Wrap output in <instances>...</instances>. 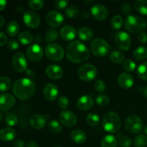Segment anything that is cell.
I'll return each instance as SVG.
<instances>
[{"mask_svg": "<svg viewBox=\"0 0 147 147\" xmlns=\"http://www.w3.org/2000/svg\"><path fill=\"white\" fill-rule=\"evenodd\" d=\"M90 51L82 42H71L66 48V57L73 63H80L87 61L90 57Z\"/></svg>", "mask_w": 147, "mask_h": 147, "instance_id": "1", "label": "cell"}, {"mask_svg": "<svg viewBox=\"0 0 147 147\" xmlns=\"http://www.w3.org/2000/svg\"><path fill=\"white\" fill-rule=\"evenodd\" d=\"M36 91L35 83L32 80L24 78L16 80L12 86V92L21 100H27L32 97Z\"/></svg>", "mask_w": 147, "mask_h": 147, "instance_id": "2", "label": "cell"}, {"mask_svg": "<svg viewBox=\"0 0 147 147\" xmlns=\"http://www.w3.org/2000/svg\"><path fill=\"white\" fill-rule=\"evenodd\" d=\"M125 28L131 33H140L146 27V21L138 15H129L124 22Z\"/></svg>", "mask_w": 147, "mask_h": 147, "instance_id": "3", "label": "cell"}, {"mask_svg": "<svg viewBox=\"0 0 147 147\" xmlns=\"http://www.w3.org/2000/svg\"><path fill=\"white\" fill-rule=\"evenodd\" d=\"M103 127L109 133H116L121 129V119L119 115L113 111L108 112L103 119Z\"/></svg>", "mask_w": 147, "mask_h": 147, "instance_id": "4", "label": "cell"}, {"mask_svg": "<svg viewBox=\"0 0 147 147\" xmlns=\"http://www.w3.org/2000/svg\"><path fill=\"white\" fill-rule=\"evenodd\" d=\"M91 52L97 57H105L110 52V45L104 40L98 37L91 42L90 44Z\"/></svg>", "mask_w": 147, "mask_h": 147, "instance_id": "5", "label": "cell"}, {"mask_svg": "<svg viewBox=\"0 0 147 147\" xmlns=\"http://www.w3.org/2000/svg\"><path fill=\"white\" fill-rule=\"evenodd\" d=\"M98 75V70L92 64H84L80 66L78 70V76L80 80L90 82L96 79Z\"/></svg>", "mask_w": 147, "mask_h": 147, "instance_id": "6", "label": "cell"}, {"mask_svg": "<svg viewBox=\"0 0 147 147\" xmlns=\"http://www.w3.org/2000/svg\"><path fill=\"white\" fill-rule=\"evenodd\" d=\"M45 55L52 61H60L64 57V50L63 47L56 43H50L45 47Z\"/></svg>", "mask_w": 147, "mask_h": 147, "instance_id": "7", "label": "cell"}, {"mask_svg": "<svg viewBox=\"0 0 147 147\" xmlns=\"http://www.w3.org/2000/svg\"><path fill=\"white\" fill-rule=\"evenodd\" d=\"M125 129L128 132L133 134H136L142 131L143 129V123L137 116H129L125 121Z\"/></svg>", "mask_w": 147, "mask_h": 147, "instance_id": "8", "label": "cell"}, {"mask_svg": "<svg viewBox=\"0 0 147 147\" xmlns=\"http://www.w3.org/2000/svg\"><path fill=\"white\" fill-rule=\"evenodd\" d=\"M115 42L121 51H127L131 45V38L129 33L124 31L118 32L115 35Z\"/></svg>", "mask_w": 147, "mask_h": 147, "instance_id": "9", "label": "cell"}, {"mask_svg": "<svg viewBox=\"0 0 147 147\" xmlns=\"http://www.w3.org/2000/svg\"><path fill=\"white\" fill-rule=\"evenodd\" d=\"M23 20L27 27L30 29H36L40 26V17L36 11L33 10H26L23 14Z\"/></svg>", "mask_w": 147, "mask_h": 147, "instance_id": "10", "label": "cell"}, {"mask_svg": "<svg viewBox=\"0 0 147 147\" xmlns=\"http://www.w3.org/2000/svg\"><path fill=\"white\" fill-rule=\"evenodd\" d=\"M26 55L30 61H40L44 55V50L38 44H33L27 49Z\"/></svg>", "mask_w": 147, "mask_h": 147, "instance_id": "11", "label": "cell"}, {"mask_svg": "<svg viewBox=\"0 0 147 147\" xmlns=\"http://www.w3.org/2000/svg\"><path fill=\"white\" fill-rule=\"evenodd\" d=\"M12 67L14 70L18 73L27 71V59L22 53H17L14 55L12 57Z\"/></svg>", "mask_w": 147, "mask_h": 147, "instance_id": "12", "label": "cell"}, {"mask_svg": "<svg viewBox=\"0 0 147 147\" xmlns=\"http://www.w3.org/2000/svg\"><path fill=\"white\" fill-rule=\"evenodd\" d=\"M64 20V16L58 11H50L46 15L47 23L53 28H57L61 26Z\"/></svg>", "mask_w": 147, "mask_h": 147, "instance_id": "13", "label": "cell"}, {"mask_svg": "<svg viewBox=\"0 0 147 147\" xmlns=\"http://www.w3.org/2000/svg\"><path fill=\"white\" fill-rule=\"evenodd\" d=\"M60 121L62 124L67 128H72L77 123V117L70 111H63L60 113Z\"/></svg>", "mask_w": 147, "mask_h": 147, "instance_id": "14", "label": "cell"}, {"mask_svg": "<svg viewBox=\"0 0 147 147\" xmlns=\"http://www.w3.org/2000/svg\"><path fill=\"white\" fill-rule=\"evenodd\" d=\"M90 13L93 18L96 20L102 21L105 20L109 15V11L103 4H96L90 8Z\"/></svg>", "mask_w": 147, "mask_h": 147, "instance_id": "15", "label": "cell"}, {"mask_svg": "<svg viewBox=\"0 0 147 147\" xmlns=\"http://www.w3.org/2000/svg\"><path fill=\"white\" fill-rule=\"evenodd\" d=\"M15 98L10 93H2L0 95V109L7 111L11 109L15 104Z\"/></svg>", "mask_w": 147, "mask_h": 147, "instance_id": "16", "label": "cell"}, {"mask_svg": "<svg viewBox=\"0 0 147 147\" xmlns=\"http://www.w3.org/2000/svg\"><path fill=\"white\" fill-rule=\"evenodd\" d=\"M49 116L42 114H34L30 119V123L35 129H42L47 124V119Z\"/></svg>", "mask_w": 147, "mask_h": 147, "instance_id": "17", "label": "cell"}, {"mask_svg": "<svg viewBox=\"0 0 147 147\" xmlns=\"http://www.w3.org/2000/svg\"><path fill=\"white\" fill-rule=\"evenodd\" d=\"M59 90L57 86L53 83H47L43 89L44 97L50 101H54L57 99Z\"/></svg>", "mask_w": 147, "mask_h": 147, "instance_id": "18", "label": "cell"}, {"mask_svg": "<svg viewBox=\"0 0 147 147\" xmlns=\"http://www.w3.org/2000/svg\"><path fill=\"white\" fill-rule=\"evenodd\" d=\"M94 104L93 98L88 95L83 96L79 98L76 103V106L80 111H88L91 109Z\"/></svg>", "mask_w": 147, "mask_h": 147, "instance_id": "19", "label": "cell"}, {"mask_svg": "<svg viewBox=\"0 0 147 147\" xmlns=\"http://www.w3.org/2000/svg\"><path fill=\"white\" fill-rule=\"evenodd\" d=\"M45 73L50 78L57 80L63 77V70L60 65L53 64L47 66L45 70Z\"/></svg>", "mask_w": 147, "mask_h": 147, "instance_id": "20", "label": "cell"}, {"mask_svg": "<svg viewBox=\"0 0 147 147\" xmlns=\"http://www.w3.org/2000/svg\"><path fill=\"white\" fill-rule=\"evenodd\" d=\"M77 34V32L75 27L70 25H65L62 27L60 30V35L63 40L65 41H71L74 40Z\"/></svg>", "mask_w": 147, "mask_h": 147, "instance_id": "21", "label": "cell"}, {"mask_svg": "<svg viewBox=\"0 0 147 147\" xmlns=\"http://www.w3.org/2000/svg\"><path fill=\"white\" fill-rule=\"evenodd\" d=\"M118 83L123 88L129 89L134 86V80L131 75L127 73H123L118 77Z\"/></svg>", "mask_w": 147, "mask_h": 147, "instance_id": "22", "label": "cell"}, {"mask_svg": "<svg viewBox=\"0 0 147 147\" xmlns=\"http://www.w3.org/2000/svg\"><path fill=\"white\" fill-rule=\"evenodd\" d=\"M16 137V131L11 127H6L0 129V139L4 142L12 141Z\"/></svg>", "mask_w": 147, "mask_h": 147, "instance_id": "23", "label": "cell"}, {"mask_svg": "<svg viewBox=\"0 0 147 147\" xmlns=\"http://www.w3.org/2000/svg\"><path fill=\"white\" fill-rule=\"evenodd\" d=\"M77 34L79 38L83 41H88L93 38L94 32H93V30L90 27H83L79 29Z\"/></svg>", "mask_w": 147, "mask_h": 147, "instance_id": "24", "label": "cell"}, {"mask_svg": "<svg viewBox=\"0 0 147 147\" xmlns=\"http://www.w3.org/2000/svg\"><path fill=\"white\" fill-rule=\"evenodd\" d=\"M70 138L76 144H83L86 140V134L80 129H75L70 134Z\"/></svg>", "mask_w": 147, "mask_h": 147, "instance_id": "25", "label": "cell"}, {"mask_svg": "<svg viewBox=\"0 0 147 147\" xmlns=\"http://www.w3.org/2000/svg\"><path fill=\"white\" fill-rule=\"evenodd\" d=\"M117 144L118 140L116 137L111 134L105 136L100 142L101 147H116Z\"/></svg>", "mask_w": 147, "mask_h": 147, "instance_id": "26", "label": "cell"}, {"mask_svg": "<svg viewBox=\"0 0 147 147\" xmlns=\"http://www.w3.org/2000/svg\"><path fill=\"white\" fill-rule=\"evenodd\" d=\"M133 57L136 60H144L147 58V48L144 46H139L133 52Z\"/></svg>", "mask_w": 147, "mask_h": 147, "instance_id": "27", "label": "cell"}, {"mask_svg": "<svg viewBox=\"0 0 147 147\" xmlns=\"http://www.w3.org/2000/svg\"><path fill=\"white\" fill-rule=\"evenodd\" d=\"M20 31V25L16 21H11L7 26V33L10 37H14Z\"/></svg>", "mask_w": 147, "mask_h": 147, "instance_id": "28", "label": "cell"}, {"mask_svg": "<svg viewBox=\"0 0 147 147\" xmlns=\"http://www.w3.org/2000/svg\"><path fill=\"white\" fill-rule=\"evenodd\" d=\"M111 60L116 64H121L124 62L125 56L119 50H113L109 55Z\"/></svg>", "mask_w": 147, "mask_h": 147, "instance_id": "29", "label": "cell"}, {"mask_svg": "<svg viewBox=\"0 0 147 147\" xmlns=\"http://www.w3.org/2000/svg\"><path fill=\"white\" fill-rule=\"evenodd\" d=\"M18 39L22 44L24 45H30L32 42L34 37H33V35L31 33L25 31L22 32L19 34Z\"/></svg>", "mask_w": 147, "mask_h": 147, "instance_id": "30", "label": "cell"}, {"mask_svg": "<svg viewBox=\"0 0 147 147\" xmlns=\"http://www.w3.org/2000/svg\"><path fill=\"white\" fill-rule=\"evenodd\" d=\"M136 11L144 15H147V0H136L134 2Z\"/></svg>", "mask_w": 147, "mask_h": 147, "instance_id": "31", "label": "cell"}, {"mask_svg": "<svg viewBox=\"0 0 147 147\" xmlns=\"http://www.w3.org/2000/svg\"><path fill=\"white\" fill-rule=\"evenodd\" d=\"M86 123L90 126H98L99 123H100V117L98 114L94 113H90L86 116Z\"/></svg>", "mask_w": 147, "mask_h": 147, "instance_id": "32", "label": "cell"}, {"mask_svg": "<svg viewBox=\"0 0 147 147\" xmlns=\"http://www.w3.org/2000/svg\"><path fill=\"white\" fill-rule=\"evenodd\" d=\"M48 129L51 133L58 134L62 131L61 124L56 120H51L48 123Z\"/></svg>", "mask_w": 147, "mask_h": 147, "instance_id": "33", "label": "cell"}, {"mask_svg": "<svg viewBox=\"0 0 147 147\" xmlns=\"http://www.w3.org/2000/svg\"><path fill=\"white\" fill-rule=\"evenodd\" d=\"M123 20L121 16L116 14V15H114L112 17L111 21V27L113 30H119L121 28L122 25H123Z\"/></svg>", "mask_w": 147, "mask_h": 147, "instance_id": "34", "label": "cell"}, {"mask_svg": "<svg viewBox=\"0 0 147 147\" xmlns=\"http://www.w3.org/2000/svg\"><path fill=\"white\" fill-rule=\"evenodd\" d=\"M58 32L55 29H50L47 31L45 34V42H50L56 41L58 38Z\"/></svg>", "mask_w": 147, "mask_h": 147, "instance_id": "35", "label": "cell"}, {"mask_svg": "<svg viewBox=\"0 0 147 147\" xmlns=\"http://www.w3.org/2000/svg\"><path fill=\"white\" fill-rule=\"evenodd\" d=\"M137 75L142 80L147 81V61L142 63L137 68Z\"/></svg>", "mask_w": 147, "mask_h": 147, "instance_id": "36", "label": "cell"}, {"mask_svg": "<svg viewBox=\"0 0 147 147\" xmlns=\"http://www.w3.org/2000/svg\"><path fill=\"white\" fill-rule=\"evenodd\" d=\"M11 85V80L6 76L0 77V92L7 91L10 88Z\"/></svg>", "mask_w": 147, "mask_h": 147, "instance_id": "37", "label": "cell"}, {"mask_svg": "<svg viewBox=\"0 0 147 147\" xmlns=\"http://www.w3.org/2000/svg\"><path fill=\"white\" fill-rule=\"evenodd\" d=\"M79 12V9L76 6H70L67 7L65 10V15L66 17H68L70 19H74L78 16Z\"/></svg>", "mask_w": 147, "mask_h": 147, "instance_id": "38", "label": "cell"}, {"mask_svg": "<svg viewBox=\"0 0 147 147\" xmlns=\"http://www.w3.org/2000/svg\"><path fill=\"white\" fill-rule=\"evenodd\" d=\"M147 145V137L144 134H139L134 139L135 147H146Z\"/></svg>", "mask_w": 147, "mask_h": 147, "instance_id": "39", "label": "cell"}, {"mask_svg": "<svg viewBox=\"0 0 147 147\" xmlns=\"http://www.w3.org/2000/svg\"><path fill=\"white\" fill-rule=\"evenodd\" d=\"M44 1L42 0H31L28 2V6L30 9L34 10H39L44 6Z\"/></svg>", "mask_w": 147, "mask_h": 147, "instance_id": "40", "label": "cell"}, {"mask_svg": "<svg viewBox=\"0 0 147 147\" xmlns=\"http://www.w3.org/2000/svg\"><path fill=\"white\" fill-rule=\"evenodd\" d=\"M96 101L98 105L100 106H106L110 103V98L108 96L104 94L99 95L96 97Z\"/></svg>", "mask_w": 147, "mask_h": 147, "instance_id": "41", "label": "cell"}, {"mask_svg": "<svg viewBox=\"0 0 147 147\" xmlns=\"http://www.w3.org/2000/svg\"><path fill=\"white\" fill-rule=\"evenodd\" d=\"M136 63L131 59H126L123 63V67L128 72H133L136 69Z\"/></svg>", "mask_w": 147, "mask_h": 147, "instance_id": "42", "label": "cell"}, {"mask_svg": "<svg viewBox=\"0 0 147 147\" xmlns=\"http://www.w3.org/2000/svg\"><path fill=\"white\" fill-rule=\"evenodd\" d=\"M118 144L121 147H129L131 145L132 140L129 136H122V134H121Z\"/></svg>", "mask_w": 147, "mask_h": 147, "instance_id": "43", "label": "cell"}, {"mask_svg": "<svg viewBox=\"0 0 147 147\" xmlns=\"http://www.w3.org/2000/svg\"><path fill=\"white\" fill-rule=\"evenodd\" d=\"M57 105L62 109H67L69 107V100L66 96H62L57 98Z\"/></svg>", "mask_w": 147, "mask_h": 147, "instance_id": "44", "label": "cell"}, {"mask_svg": "<svg viewBox=\"0 0 147 147\" xmlns=\"http://www.w3.org/2000/svg\"><path fill=\"white\" fill-rule=\"evenodd\" d=\"M94 88L95 90H96L98 93H103L106 90V85L104 83V81L100 80V79H98L95 81L94 84Z\"/></svg>", "mask_w": 147, "mask_h": 147, "instance_id": "45", "label": "cell"}, {"mask_svg": "<svg viewBox=\"0 0 147 147\" xmlns=\"http://www.w3.org/2000/svg\"><path fill=\"white\" fill-rule=\"evenodd\" d=\"M6 123L9 126H14L18 122V119L14 114H9L6 117Z\"/></svg>", "mask_w": 147, "mask_h": 147, "instance_id": "46", "label": "cell"}, {"mask_svg": "<svg viewBox=\"0 0 147 147\" xmlns=\"http://www.w3.org/2000/svg\"><path fill=\"white\" fill-rule=\"evenodd\" d=\"M69 1H66V0H57V1H55V7L57 9L62 10L64 9L65 7H67Z\"/></svg>", "mask_w": 147, "mask_h": 147, "instance_id": "47", "label": "cell"}, {"mask_svg": "<svg viewBox=\"0 0 147 147\" xmlns=\"http://www.w3.org/2000/svg\"><path fill=\"white\" fill-rule=\"evenodd\" d=\"M121 9V12L123 13L124 15H131V13L132 11L131 6L129 3H124V4H122Z\"/></svg>", "mask_w": 147, "mask_h": 147, "instance_id": "48", "label": "cell"}, {"mask_svg": "<svg viewBox=\"0 0 147 147\" xmlns=\"http://www.w3.org/2000/svg\"><path fill=\"white\" fill-rule=\"evenodd\" d=\"M7 47L9 50H15L19 48V43L15 40H11L7 43Z\"/></svg>", "mask_w": 147, "mask_h": 147, "instance_id": "49", "label": "cell"}, {"mask_svg": "<svg viewBox=\"0 0 147 147\" xmlns=\"http://www.w3.org/2000/svg\"><path fill=\"white\" fill-rule=\"evenodd\" d=\"M138 40L140 43L144 44L147 42V33L144 32H142L138 35Z\"/></svg>", "mask_w": 147, "mask_h": 147, "instance_id": "50", "label": "cell"}, {"mask_svg": "<svg viewBox=\"0 0 147 147\" xmlns=\"http://www.w3.org/2000/svg\"><path fill=\"white\" fill-rule=\"evenodd\" d=\"M7 42V37L2 32H0V47L4 45Z\"/></svg>", "mask_w": 147, "mask_h": 147, "instance_id": "51", "label": "cell"}, {"mask_svg": "<svg viewBox=\"0 0 147 147\" xmlns=\"http://www.w3.org/2000/svg\"><path fill=\"white\" fill-rule=\"evenodd\" d=\"M24 146H25V143L24 141L21 139H17L13 143V147H24Z\"/></svg>", "mask_w": 147, "mask_h": 147, "instance_id": "52", "label": "cell"}, {"mask_svg": "<svg viewBox=\"0 0 147 147\" xmlns=\"http://www.w3.org/2000/svg\"><path fill=\"white\" fill-rule=\"evenodd\" d=\"M7 2L5 0H0V11L4 9V8L7 6Z\"/></svg>", "mask_w": 147, "mask_h": 147, "instance_id": "53", "label": "cell"}, {"mask_svg": "<svg viewBox=\"0 0 147 147\" xmlns=\"http://www.w3.org/2000/svg\"><path fill=\"white\" fill-rule=\"evenodd\" d=\"M27 76L29 77V78H29V79H30V80H32V79L33 78H34V73H33L32 70H27Z\"/></svg>", "mask_w": 147, "mask_h": 147, "instance_id": "54", "label": "cell"}, {"mask_svg": "<svg viewBox=\"0 0 147 147\" xmlns=\"http://www.w3.org/2000/svg\"><path fill=\"white\" fill-rule=\"evenodd\" d=\"M26 147H38V145L35 142H33V141H31V142H28L27 144V146Z\"/></svg>", "mask_w": 147, "mask_h": 147, "instance_id": "55", "label": "cell"}, {"mask_svg": "<svg viewBox=\"0 0 147 147\" xmlns=\"http://www.w3.org/2000/svg\"><path fill=\"white\" fill-rule=\"evenodd\" d=\"M81 16H82V17H83V18L88 19L89 17V16H90V13H89L88 11H86H86H83V12H82Z\"/></svg>", "mask_w": 147, "mask_h": 147, "instance_id": "56", "label": "cell"}, {"mask_svg": "<svg viewBox=\"0 0 147 147\" xmlns=\"http://www.w3.org/2000/svg\"><path fill=\"white\" fill-rule=\"evenodd\" d=\"M4 23H5V20L2 16L0 15V28H1L4 26Z\"/></svg>", "mask_w": 147, "mask_h": 147, "instance_id": "57", "label": "cell"}, {"mask_svg": "<svg viewBox=\"0 0 147 147\" xmlns=\"http://www.w3.org/2000/svg\"><path fill=\"white\" fill-rule=\"evenodd\" d=\"M144 97L147 99V86L145 88L144 90Z\"/></svg>", "mask_w": 147, "mask_h": 147, "instance_id": "58", "label": "cell"}, {"mask_svg": "<svg viewBox=\"0 0 147 147\" xmlns=\"http://www.w3.org/2000/svg\"><path fill=\"white\" fill-rule=\"evenodd\" d=\"M93 2H94V1H87V0L84 1L85 4H88H88H92V3H93Z\"/></svg>", "mask_w": 147, "mask_h": 147, "instance_id": "59", "label": "cell"}, {"mask_svg": "<svg viewBox=\"0 0 147 147\" xmlns=\"http://www.w3.org/2000/svg\"><path fill=\"white\" fill-rule=\"evenodd\" d=\"M144 132H145V134L147 135V125L144 127Z\"/></svg>", "mask_w": 147, "mask_h": 147, "instance_id": "60", "label": "cell"}, {"mask_svg": "<svg viewBox=\"0 0 147 147\" xmlns=\"http://www.w3.org/2000/svg\"><path fill=\"white\" fill-rule=\"evenodd\" d=\"M1 119H2V115H1V113H0V121H1Z\"/></svg>", "mask_w": 147, "mask_h": 147, "instance_id": "61", "label": "cell"}, {"mask_svg": "<svg viewBox=\"0 0 147 147\" xmlns=\"http://www.w3.org/2000/svg\"><path fill=\"white\" fill-rule=\"evenodd\" d=\"M54 147H60V146H54Z\"/></svg>", "mask_w": 147, "mask_h": 147, "instance_id": "62", "label": "cell"}]
</instances>
